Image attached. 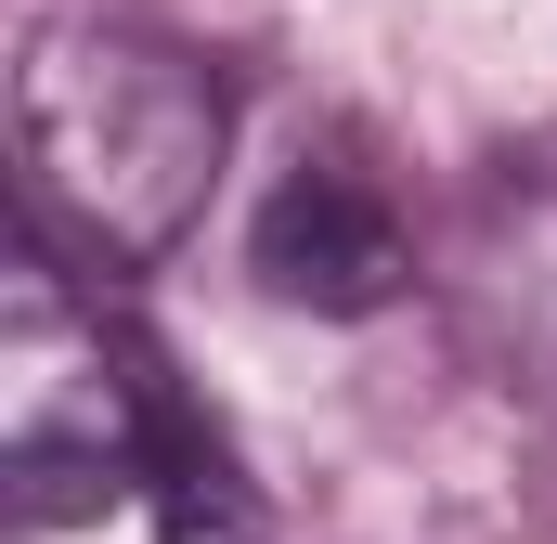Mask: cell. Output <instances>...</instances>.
I'll return each mask as SVG.
<instances>
[{
  "label": "cell",
  "mask_w": 557,
  "mask_h": 544,
  "mask_svg": "<svg viewBox=\"0 0 557 544\" xmlns=\"http://www.w3.org/2000/svg\"><path fill=\"white\" fill-rule=\"evenodd\" d=\"M13 143H26V208L78 234L104 272H143L195 234L234 143V91L182 39L52 13L26 26V65H13Z\"/></svg>",
  "instance_id": "cell-1"
},
{
  "label": "cell",
  "mask_w": 557,
  "mask_h": 544,
  "mask_svg": "<svg viewBox=\"0 0 557 544\" xmlns=\"http://www.w3.org/2000/svg\"><path fill=\"white\" fill-rule=\"evenodd\" d=\"M169 415H182V390L156 376V350L104 298H78L52 272V247H13V285H0V480H13V519L78 532L104 506H143L156 454H169Z\"/></svg>",
  "instance_id": "cell-2"
},
{
  "label": "cell",
  "mask_w": 557,
  "mask_h": 544,
  "mask_svg": "<svg viewBox=\"0 0 557 544\" xmlns=\"http://www.w3.org/2000/svg\"><path fill=\"white\" fill-rule=\"evenodd\" d=\"M247 272L273 285L285 311L363 324V311H389V298L416 285V234H403V208L376 195V169L298 156L273 195H260V221H247Z\"/></svg>",
  "instance_id": "cell-3"
},
{
  "label": "cell",
  "mask_w": 557,
  "mask_h": 544,
  "mask_svg": "<svg viewBox=\"0 0 557 544\" xmlns=\"http://www.w3.org/2000/svg\"><path fill=\"white\" fill-rule=\"evenodd\" d=\"M143 506H156V544H273L247 467H234V441H221L195 403L169 415V454H156V493H143Z\"/></svg>",
  "instance_id": "cell-4"
}]
</instances>
